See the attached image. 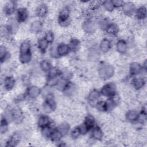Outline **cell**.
<instances>
[{"label":"cell","mask_w":147,"mask_h":147,"mask_svg":"<svg viewBox=\"0 0 147 147\" xmlns=\"http://www.w3.org/2000/svg\"><path fill=\"white\" fill-rule=\"evenodd\" d=\"M31 45L29 41H24L21 45L20 48L19 59L22 64L29 63L32 60Z\"/></svg>","instance_id":"6da1fadb"},{"label":"cell","mask_w":147,"mask_h":147,"mask_svg":"<svg viewBox=\"0 0 147 147\" xmlns=\"http://www.w3.org/2000/svg\"><path fill=\"white\" fill-rule=\"evenodd\" d=\"M98 74L100 78L103 80L109 79L114 74V68L110 64H101L98 69Z\"/></svg>","instance_id":"7a4b0ae2"},{"label":"cell","mask_w":147,"mask_h":147,"mask_svg":"<svg viewBox=\"0 0 147 147\" xmlns=\"http://www.w3.org/2000/svg\"><path fill=\"white\" fill-rule=\"evenodd\" d=\"M95 120L94 117L91 115H87L84 119V121L81 126H79L81 134H85L88 131L92 130L95 127Z\"/></svg>","instance_id":"3957f363"},{"label":"cell","mask_w":147,"mask_h":147,"mask_svg":"<svg viewBox=\"0 0 147 147\" xmlns=\"http://www.w3.org/2000/svg\"><path fill=\"white\" fill-rule=\"evenodd\" d=\"M56 103L54 99L53 96L51 94H48L46 96L45 100L43 104L44 110L46 113H51L55 110Z\"/></svg>","instance_id":"277c9868"},{"label":"cell","mask_w":147,"mask_h":147,"mask_svg":"<svg viewBox=\"0 0 147 147\" xmlns=\"http://www.w3.org/2000/svg\"><path fill=\"white\" fill-rule=\"evenodd\" d=\"M100 92L101 95L107 96L111 97L116 94V85L113 82H110L105 84L101 88Z\"/></svg>","instance_id":"5b68a950"},{"label":"cell","mask_w":147,"mask_h":147,"mask_svg":"<svg viewBox=\"0 0 147 147\" xmlns=\"http://www.w3.org/2000/svg\"><path fill=\"white\" fill-rule=\"evenodd\" d=\"M70 12L68 9L64 8L62 9L59 14L58 20L59 24L63 26H67L69 24Z\"/></svg>","instance_id":"8992f818"},{"label":"cell","mask_w":147,"mask_h":147,"mask_svg":"<svg viewBox=\"0 0 147 147\" xmlns=\"http://www.w3.org/2000/svg\"><path fill=\"white\" fill-rule=\"evenodd\" d=\"M29 12L25 7H20L17 9L16 19L18 22L21 23L25 22L28 18Z\"/></svg>","instance_id":"52a82bcc"},{"label":"cell","mask_w":147,"mask_h":147,"mask_svg":"<svg viewBox=\"0 0 147 147\" xmlns=\"http://www.w3.org/2000/svg\"><path fill=\"white\" fill-rule=\"evenodd\" d=\"M12 118L13 121L16 123H19L22 121L23 113L20 108L16 107L12 109Z\"/></svg>","instance_id":"ba28073f"},{"label":"cell","mask_w":147,"mask_h":147,"mask_svg":"<svg viewBox=\"0 0 147 147\" xmlns=\"http://www.w3.org/2000/svg\"><path fill=\"white\" fill-rule=\"evenodd\" d=\"M142 66L140 63L133 62L130 65L129 72L131 76L137 75L142 72Z\"/></svg>","instance_id":"9c48e42d"},{"label":"cell","mask_w":147,"mask_h":147,"mask_svg":"<svg viewBox=\"0 0 147 147\" xmlns=\"http://www.w3.org/2000/svg\"><path fill=\"white\" fill-rule=\"evenodd\" d=\"M41 94V90L39 87L36 86H32L28 88L26 91L27 95L32 99L36 98Z\"/></svg>","instance_id":"30bf717a"},{"label":"cell","mask_w":147,"mask_h":147,"mask_svg":"<svg viewBox=\"0 0 147 147\" xmlns=\"http://www.w3.org/2000/svg\"><path fill=\"white\" fill-rule=\"evenodd\" d=\"M16 9V3L14 1H9L4 6L3 11L7 16H10L13 14Z\"/></svg>","instance_id":"8fae6325"},{"label":"cell","mask_w":147,"mask_h":147,"mask_svg":"<svg viewBox=\"0 0 147 147\" xmlns=\"http://www.w3.org/2000/svg\"><path fill=\"white\" fill-rule=\"evenodd\" d=\"M21 139L20 134L18 133H13L7 141L6 146H16L20 142Z\"/></svg>","instance_id":"7c38bea8"},{"label":"cell","mask_w":147,"mask_h":147,"mask_svg":"<svg viewBox=\"0 0 147 147\" xmlns=\"http://www.w3.org/2000/svg\"><path fill=\"white\" fill-rule=\"evenodd\" d=\"M136 10V7L134 3L131 2H125L122 6V11L126 15H131Z\"/></svg>","instance_id":"4fadbf2b"},{"label":"cell","mask_w":147,"mask_h":147,"mask_svg":"<svg viewBox=\"0 0 147 147\" xmlns=\"http://www.w3.org/2000/svg\"><path fill=\"white\" fill-rule=\"evenodd\" d=\"M51 122L50 118L45 115H41L38 119L37 124L39 127L43 129L47 126H51Z\"/></svg>","instance_id":"5bb4252c"},{"label":"cell","mask_w":147,"mask_h":147,"mask_svg":"<svg viewBox=\"0 0 147 147\" xmlns=\"http://www.w3.org/2000/svg\"><path fill=\"white\" fill-rule=\"evenodd\" d=\"M69 51L70 49L68 45L65 43L59 44L56 48V51L59 56H63L67 55L69 53Z\"/></svg>","instance_id":"9a60e30c"},{"label":"cell","mask_w":147,"mask_h":147,"mask_svg":"<svg viewBox=\"0 0 147 147\" xmlns=\"http://www.w3.org/2000/svg\"><path fill=\"white\" fill-rule=\"evenodd\" d=\"M48 9L47 6L44 3L40 4L36 9V14L40 18H43L46 16L48 13Z\"/></svg>","instance_id":"2e32d148"},{"label":"cell","mask_w":147,"mask_h":147,"mask_svg":"<svg viewBox=\"0 0 147 147\" xmlns=\"http://www.w3.org/2000/svg\"><path fill=\"white\" fill-rule=\"evenodd\" d=\"M82 27L83 30L87 33H92L96 30L94 23L91 20H87L83 23Z\"/></svg>","instance_id":"e0dca14e"},{"label":"cell","mask_w":147,"mask_h":147,"mask_svg":"<svg viewBox=\"0 0 147 147\" xmlns=\"http://www.w3.org/2000/svg\"><path fill=\"white\" fill-rule=\"evenodd\" d=\"M15 79L13 76H6L3 81V87L7 91H10L14 87L15 85Z\"/></svg>","instance_id":"ac0fdd59"},{"label":"cell","mask_w":147,"mask_h":147,"mask_svg":"<svg viewBox=\"0 0 147 147\" xmlns=\"http://www.w3.org/2000/svg\"><path fill=\"white\" fill-rule=\"evenodd\" d=\"M75 87L74 83H72L71 82H67L63 87L62 91L64 92V95L67 96H70L75 91Z\"/></svg>","instance_id":"d6986e66"},{"label":"cell","mask_w":147,"mask_h":147,"mask_svg":"<svg viewBox=\"0 0 147 147\" xmlns=\"http://www.w3.org/2000/svg\"><path fill=\"white\" fill-rule=\"evenodd\" d=\"M42 29V24L38 20L34 21L30 24V30L31 32L33 33H35V34L41 32Z\"/></svg>","instance_id":"ffe728a7"},{"label":"cell","mask_w":147,"mask_h":147,"mask_svg":"<svg viewBox=\"0 0 147 147\" xmlns=\"http://www.w3.org/2000/svg\"><path fill=\"white\" fill-rule=\"evenodd\" d=\"M105 30L110 35L115 36L119 32V28L115 23H109L105 28Z\"/></svg>","instance_id":"44dd1931"},{"label":"cell","mask_w":147,"mask_h":147,"mask_svg":"<svg viewBox=\"0 0 147 147\" xmlns=\"http://www.w3.org/2000/svg\"><path fill=\"white\" fill-rule=\"evenodd\" d=\"M91 136L94 139L96 140L100 141L103 138V133L102 129L99 126H95L92 129Z\"/></svg>","instance_id":"7402d4cb"},{"label":"cell","mask_w":147,"mask_h":147,"mask_svg":"<svg viewBox=\"0 0 147 147\" xmlns=\"http://www.w3.org/2000/svg\"><path fill=\"white\" fill-rule=\"evenodd\" d=\"M116 48L117 51L120 53H124L127 49V44L125 40H119L116 44Z\"/></svg>","instance_id":"603a6c76"},{"label":"cell","mask_w":147,"mask_h":147,"mask_svg":"<svg viewBox=\"0 0 147 147\" xmlns=\"http://www.w3.org/2000/svg\"><path fill=\"white\" fill-rule=\"evenodd\" d=\"M139 114L135 110H129L126 114V119L130 122H134L138 121Z\"/></svg>","instance_id":"cb8c5ba5"},{"label":"cell","mask_w":147,"mask_h":147,"mask_svg":"<svg viewBox=\"0 0 147 147\" xmlns=\"http://www.w3.org/2000/svg\"><path fill=\"white\" fill-rule=\"evenodd\" d=\"M63 136V135L59 131V130L57 128H56V129H52L49 138L52 141L56 142V141H60Z\"/></svg>","instance_id":"d4e9b609"},{"label":"cell","mask_w":147,"mask_h":147,"mask_svg":"<svg viewBox=\"0 0 147 147\" xmlns=\"http://www.w3.org/2000/svg\"><path fill=\"white\" fill-rule=\"evenodd\" d=\"M111 47V44L109 40L108 39H103L102 40L99 44V49L101 52L103 53L107 52Z\"/></svg>","instance_id":"484cf974"},{"label":"cell","mask_w":147,"mask_h":147,"mask_svg":"<svg viewBox=\"0 0 147 147\" xmlns=\"http://www.w3.org/2000/svg\"><path fill=\"white\" fill-rule=\"evenodd\" d=\"M100 95L101 94L99 91L96 89H94L92 91H91L89 93L88 95V100L90 102H95L99 98Z\"/></svg>","instance_id":"4316f807"},{"label":"cell","mask_w":147,"mask_h":147,"mask_svg":"<svg viewBox=\"0 0 147 147\" xmlns=\"http://www.w3.org/2000/svg\"><path fill=\"white\" fill-rule=\"evenodd\" d=\"M10 56L9 52L7 51L6 48L3 45H1L0 48V60L1 62H5Z\"/></svg>","instance_id":"83f0119b"},{"label":"cell","mask_w":147,"mask_h":147,"mask_svg":"<svg viewBox=\"0 0 147 147\" xmlns=\"http://www.w3.org/2000/svg\"><path fill=\"white\" fill-rule=\"evenodd\" d=\"M136 16L138 20H144L146 17V9L144 6H141L136 9Z\"/></svg>","instance_id":"f1b7e54d"},{"label":"cell","mask_w":147,"mask_h":147,"mask_svg":"<svg viewBox=\"0 0 147 147\" xmlns=\"http://www.w3.org/2000/svg\"><path fill=\"white\" fill-rule=\"evenodd\" d=\"M68 46L70 51H72V52H76L80 48V43L79 40L73 38L70 41Z\"/></svg>","instance_id":"f546056e"},{"label":"cell","mask_w":147,"mask_h":147,"mask_svg":"<svg viewBox=\"0 0 147 147\" xmlns=\"http://www.w3.org/2000/svg\"><path fill=\"white\" fill-rule=\"evenodd\" d=\"M61 71L57 67H52L49 71H48V79L52 78H58L61 76Z\"/></svg>","instance_id":"4dcf8cb0"},{"label":"cell","mask_w":147,"mask_h":147,"mask_svg":"<svg viewBox=\"0 0 147 147\" xmlns=\"http://www.w3.org/2000/svg\"><path fill=\"white\" fill-rule=\"evenodd\" d=\"M132 83H133V87L136 89L140 90L144 86L145 84V81L143 78H134L133 80Z\"/></svg>","instance_id":"1f68e13d"},{"label":"cell","mask_w":147,"mask_h":147,"mask_svg":"<svg viewBox=\"0 0 147 147\" xmlns=\"http://www.w3.org/2000/svg\"><path fill=\"white\" fill-rule=\"evenodd\" d=\"M40 68L44 72H48L52 68V63L48 60H43L40 62Z\"/></svg>","instance_id":"d6a6232c"},{"label":"cell","mask_w":147,"mask_h":147,"mask_svg":"<svg viewBox=\"0 0 147 147\" xmlns=\"http://www.w3.org/2000/svg\"><path fill=\"white\" fill-rule=\"evenodd\" d=\"M37 44H38V48L39 50L42 53H44L47 51L49 44L44 38H42L38 40Z\"/></svg>","instance_id":"836d02e7"},{"label":"cell","mask_w":147,"mask_h":147,"mask_svg":"<svg viewBox=\"0 0 147 147\" xmlns=\"http://www.w3.org/2000/svg\"><path fill=\"white\" fill-rule=\"evenodd\" d=\"M96 108L100 111L105 112L108 111L107 105L106 101L100 100L96 102Z\"/></svg>","instance_id":"e575fe53"},{"label":"cell","mask_w":147,"mask_h":147,"mask_svg":"<svg viewBox=\"0 0 147 147\" xmlns=\"http://www.w3.org/2000/svg\"><path fill=\"white\" fill-rule=\"evenodd\" d=\"M8 123L9 121L3 117H2L1 120V125H0V130L1 134H5L8 129Z\"/></svg>","instance_id":"d590c367"},{"label":"cell","mask_w":147,"mask_h":147,"mask_svg":"<svg viewBox=\"0 0 147 147\" xmlns=\"http://www.w3.org/2000/svg\"><path fill=\"white\" fill-rule=\"evenodd\" d=\"M69 128H70V126H69V124H68L67 123H65V122H64V123L60 124L59 125V126L57 127V129L62 133L63 136L66 135L68 133V131L69 130Z\"/></svg>","instance_id":"8d00e7d4"},{"label":"cell","mask_w":147,"mask_h":147,"mask_svg":"<svg viewBox=\"0 0 147 147\" xmlns=\"http://www.w3.org/2000/svg\"><path fill=\"white\" fill-rule=\"evenodd\" d=\"M44 38L48 42V44H52L54 41L55 36L51 30H48L45 33Z\"/></svg>","instance_id":"74e56055"},{"label":"cell","mask_w":147,"mask_h":147,"mask_svg":"<svg viewBox=\"0 0 147 147\" xmlns=\"http://www.w3.org/2000/svg\"><path fill=\"white\" fill-rule=\"evenodd\" d=\"M102 5H103L105 9L109 11H112L114 9L112 1L107 0V1H103Z\"/></svg>","instance_id":"f35d334b"},{"label":"cell","mask_w":147,"mask_h":147,"mask_svg":"<svg viewBox=\"0 0 147 147\" xmlns=\"http://www.w3.org/2000/svg\"><path fill=\"white\" fill-rule=\"evenodd\" d=\"M80 134H81V131H80L79 126L75 127L71 132V136L72 138L74 139H76V138H78Z\"/></svg>","instance_id":"ab89813d"},{"label":"cell","mask_w":147,"mask_h":147,"mask_svg":"<svg viewBox=\"0 0 147 147\" xmlns=\"http://www.w3.org/2000/svg\"><path fill=\"white\" fill-rule=\"evenodd\" d=\"M71 76H72V74L69 71L64 70L63 71H61V77L62 79L67 81L71 78Z\"/></svg>","instance_id":"60d3db41"},{"label":"cell","mask_w":147,"mask_h":147,"mask_svg":"<svg viewBox=\"0 0 147 147\" xmlns=\"http://www.w3.org/2000/svg\"><path fill=\"white\" fill-rule=\"evenodd\" d=\"M103 2L102 1H94L91 2L90 5V8L92 10L94 9H98L100 5H102Z\"/></svg>","instance_id":"b9f144b4"},{"label":"cell","mask_w":147,"mask_h":147,"mask_svg":"<svg viewBox=\"0 0 147 147\" xmlns=\"http://www.w3.org/2000/svg\"><path fill=\"white\" fill-rule=\"evenodd\" d=\"M112 2L114 8L122 7V6L125 3L123 1H121V0H114V1H112Z\"/></svg>","instance_id":"7bdbcfd3"}]
</instances>
